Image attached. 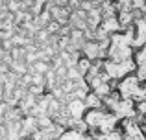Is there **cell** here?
I'll return each instance as SVG.
<instances>
[{
  "label": "cell",
  "mask_w": 146,
  "mask_h": 140,
  "mask_svg": "<svg viewBox=\"0 0 146 140\" xmlns=\"http://www.w3.org/2000/svg\"><path fill=\"white\" fill-rule=\"evenodd\" d=\"M100 28H102L106 33H115V32H118V30L122 28V24H120V20H118L117 17H106Z\"/></svg>",
  "instance_id": "7"
},
{
  "label": "cell",
  "mask_w": 146,
  "mask_h": 140,
  "mask_svg": "<svg viewBox=\"0 0 146 140\" xmlns=\"http://www.w3.org/2000/svg\"><path fill=\"white\" fill-rule=\"evenodd\" d=\"M111 46H118V48L129 46L131 48V43H129V39H128L126 33H113V35H111Z\"/></svg>",
  "instance_id": "9"
},
{
  "label": "cell",
  "mask_w": 146,
  "mask_h": 140,
  "mask_svg": "<svg viewBox=\"0 0 146 140\" xmlns=\"http://www.w3.org/2000/svg\"><path fill=\"white\" fill-rule=\"evenodd\" d=\"M117 118H133L135 116V109H133V100H120L115 109Z\"/></svg>",
  "instance_id": "2"
},
{
  "label": "cell",
  "mask_w": 146,
  "mask_h": 140,
  "mask_svg": "<svg viewBox=\"0 0 146 140\" xmlns=\"http://www.w3.org/2000/svg\"><path fill=\"white\" fill-rule=\"evenodd\" d=\"M135 63H137V65H139V66H143V65H146V44H144V46H143V50H141L139 54L135 55Z\"/></svg>",
  "instance_id": "14"
},
{
  "label": "cell",
  "mask_w": 146,
  "mask_h": 140,
  "mask_svg": "<svg viewBox=\"0 0 146 140\" xmlns=\"http://www.w3.org/2000/svg\"><path fill=\"white\" fill-rule=\"evenodd\" d=\"M9 9H11V11L19 9V4H17V0H11V4H9Z\"/></svg>",
  "instance_id": "21"
},
{
  "label": "cell",
  "mask_w": 146,
  "mask_h": 140,
  "mask_svg": "<svg viewBox=\"0 0 146 140\" xmlns=\"http://www.w3.org/2000/svg\"><path fill=\"white\" fill-rule=\"evenodd\" d=\"M144 96H146V87H144Z\"/></svg>",
  "instance_id": "22"
},
{
  "label": "cell",
  "mask_w": 146,
  "mask_h": 140,
  "mask_svg": "<svg viewBox=\"0 0 146 140\" xmlns=\"http://www.w3.org/2000/svg\"><path fill=\"white\" fill-rule=\"evenodd\" d=\"M137 111H139V114L146 116V100H144V101H141V103L137 105Z\"/></svg>",
  "instance_id": "20"
},
{
  "label": "cell",
  "mask_w": 146,
  "mask_h": 140,
  "mask_svg": "<svg viewBox=\"0 0 146 140\" xmlns=\"http://www.w3.org/2000/svg\"><path fill=\"white\" fill-rule=\"evenodd\" d=\"M100 140H122V133L120 131H111L109 135H102Z\"/></svg>",
  "instance_id": "15"
},
{
  "label": "cell",
  "mask_w": 146,
  "mask_h": 140,
  "mask_svg": "<svg viewBox=\"0 0 146 140\" xmlns=\"http://www.w3.org/2000/svg\"><path fill=\"white\" fill-rule=\"evenodd\" d=\"M68 112H70V118L72 120H82V116H83V112H85V109H87V105H85V101L83 100H70L68 101Z\"/></svg>",
  "instance_id": "4"
},
{
  "label": "cell",
  "mask_w": 146,
  "mask_h": 140,
  "mask_svg": "<svg viewBox=\"0 0 146 140\" xmlns=\"http://www.w3.org/2000/svg\"><path fill=\"white\" fill-rule=\"evenodd\" d=\"M100 54H102V50H100V43H85L83 44V55H85L87 59H96L100 57Z\"/></svg>",
  "instance_id": "8"
},
{
  "label": "cell",
  "mask_w": 146,
  "mask_h": 140,
  "mask_svg": "<svg viewBox=\"0 0 146 140\" xmlns=\"http://www.w3.org/2000/svg\"><path fill=\"white\" fill-rule=\"evenodd\" d=\"M137 78H139V81L146 79V65H143V66H139V68H137Z\"/></svg>",
  "instance_id": "19"
},
{
  "label": "cell",
  "mask_w": 146,
  "mask_h": 140,
  "mask_svg": "<svg viewBox=\"0 0 146 140\" xmlns=\"http://www.w3.org/2000/svg\"><path fill=\"white\" fill-rule=\"evenodd\" d=\"M118 20H120V24L124 26V28H128V24L133 20V11H124V13H120Z\"/></svg>",
  "instance_id": "13"
},
{
  "label": "cell",
  "mask_w": 146,
  "mask_h": 140,
  "mask_svg": "<svg viewBox=\"0 0 146 140\" xmlns=\"http://www.w3.org/2000/svg\"><path fill=\"white\" fill-rule=\"evenodd\" d=\"M85 105L91 107V109H100L102 107V98H100L96 92H91L89 96H87V100H85Z\"/></svg>",
  "instance_id": "10"
},
{
  "label": "cell",
  "mask_w": 146,
  "mask_h": 140,
  "mask_svg": "<svg viewBox=\"0 0 146 140\" xmlns=\"http://www.w3.org/2000/svg\"><path fill=\"white\" fill-rule=\"evenodd\" d=\"M94 92H96L100 98H104V100H106V98H109V96H111V85H109V83H104V85H102V87H98Z\"/></svg>",
  "instance_id": "12"
},
{
  "label": "cell",
  "mask_w": 146,
  "mask_h": 140,
  "mask_svg": "<svg viewBox=\"0 0 146 140\" xmlns=\"http://www.w3.org/2000/svg\"><path fill=\"white\" fill-rule=\"evenodd\" d=\"M117 114L115 112H107L106 116H104V122L102 126H100V131H102V135H109L111 131H115V126H117Z\"/></svg>",
  "instance_id": "6"
},
{
  "label": "cell",
  "mask_w": 146,
  "mask_h": 140,
  "mask_svg": "<svg viewBox=\"0 0 146 140\" xmlns=\"http://www.w3.org/2000/svg\"><path fill=\"white\" fill-rule=\"evenodd\" d=\"M135 26H137V32H139L141 35L146 37V20H144V18H137V20H135Z\"/></svg>",
  "instance_id": "16"
},
{
  "label": "cell",
  "mask_w": 146,
  "mask_h": 140,
  "mask_svg": "<svg viewBox=\"0 0 146 140\" xmlns=\"http://www.w3.org/2000/svg\"><path fill=\"white\" fill-rule=\"evenodd\" d=\"M76 68H78L80 72H82V74H83V78H85V76L91 72V68H93V65H91V59H87V57H82Z\"/></svg>",
  "instance_id": "11"
},
{
  "label": "cell",
  "mask_w": 146,
  "mask_h": 140,
  "mask_svg": "<svg viewBox=\"0 0 146 140\" xmlns=\"http://www.w3.org/2000/svg\"><path fill=\"white\" fill-rule=\"evenodd\" d=\"M131 100L139 101V103H141V101H144V100H146V96H144V87H143V89L139 87V89L135 90V94H133V98H131Z\"/></svg>",
  "instance_id": "17"
},
{
  "label": "cell",
  "mask_w": 146,
  "mask_h": 140,
  "mask_svg": "<svg viewBox=\"0 0 146 140\" xmlns=\"http://www.w3.org/2000/svg\"><path fill=\"white\" fill-rule=\"evenodd\" d=\"M109 55H111V61L115 63H122V61H128V59H131V48L129 46H111L109 48Z\"/></svg>",
  "instance_id": "3"
},
{
  "label": "cell",
  "mask_w": 146,
  "mask_h": 140,
  "mask_svg": "<svg viewBox=\"0 0 146 140\" xmlns=\"http://www.w3.org/2000/svg\"><path fill=\"white\" fill-rule=\"evenodd\" d=\"M46 70H48L46 63H43V61L35 63V74H43V72H46Z\"/></svg>",
  "instance_id": "18"
},
{
  "label": "cell",
  "mask_w": 146,
  "mask_h": 140,
  "mask_svg": "<svg viewBox=\"0 0 146 140\" xmlns=\"http://www.w3.org/2000/svg\"><path fill=\"white\" fill-rule=\"evenodd\" d=\"M104 116H106V114H104L100 109H91V111L85 114L83 122H85L89 127H100V126H102V122H104Z\"/></svg>",
  "instance_id": "5"
},
{
  "label": "cell",
  "mask_w": 146,
  "mask_h": 140,
  "mask_svg": "<svg viewBox=\"0 0 146 140\" xmlns=\"http://www.w3.org/2000/svg\"><path fill=\"white\" fill-rule=\"evenodd\" d=\"M137 89H139V78L137 76H126L120 81V85H118L122 100H131Z\"/></svg>",
  "instance_id": "1"
}]
</instances>
